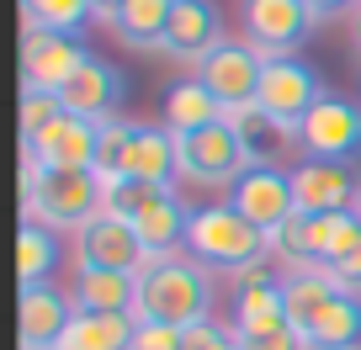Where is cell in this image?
Instances as JSON below:
<instances>
[{
    "label": "cell",
    "instance_id": "cell-1",
    "mask_svg": "<svg viewBox=\"0 0 361 350\" xmlns=\"http://www.w3.org/2000/svg\"><path fill=\"white\" fill-rule=\"evenodd\" d=\"M207 313H213V276H207V265L180 260V255H154L138 271V303H133L138 324L192 329Z\"/></svg>",
    "mask_w": 361,
    "mask_h": 350
},
{
    "label": "cell",
    "instance_id": "cell-2",
    "mask_svg": "<svg viewBox=\"0 0 361 350\" xmlns=\"http://www.w3.org/2000/svg\"><path fill=\"white\" fill-rule=\"evenodd\" d=\"M22 213L27 223H48V228H80L96 213H106V186L96 181V170H59V165H22Z\"/></svg>",
    "mask_w": 361,
    "mask_h": 350
},
{
    "label": "cell",
    "instance_id": "cell-3",
    "mask_svg": "<svg viewBox=\"0 0 361 350\" xmlns=\"http://www.w3.org/2000/svg\"><path fill=\"white\" fill-rule=\"evenodd\" d=\"M180 244L192 249V260L207 265V271L245 276V271H260L271 239L260 234L255 223H245L228 202H213V207H192V218H186V239H180Z\"/></svg>",
    "mask_w": 361,
    "mask_h": 350
},
{
    "label": "cell",
    "instance_id": "cell-4",
    "mask_svg": "<svg viewBox=\"0 0 361 350\" xmlns=\"http://www.w3.org/2000/svg\"><path fill=\"white\" fill-rule=\"evenodd\" d=\"M324 96H329V91H324V80H319L298 54H287V58H266V75H260L255 106H260V112H266L276 127H287V133L298 138L303 117L314 112Z\"/></svg>",
    "mask_w": 361,
    "mask_h": 350
},
{
    "label": "cell",
    "instance_id": "cell-5",
    "mask_svg": "<svg viewBox=\"0 0 361 350\" xmlns=\"http://www.w3.org/2000/svg\"><path fill=\"white\" fill-rule=\"evenodd\" d=\"M176 165H180V175L197 181V186H234L255 159L239 144L234 123L224 117V123H213V127H197V133L176 138Z\"/></svg>",
    "mask_w": 361,
    "mask_h": 350
},
{
    "label": "cell",
    "instance_id": "cell-6",
    "mask_svg": "<svg viewBox=\"0 0 361 350\" xmlns=\"http://www.w3.org/2000/svg\"><path fill=\"white\" fill-rule=\"evenodd\" d=\"M319 16L308 11V0H245V43L260 58H287L308 43Z\"/></svg>",
    "mask_w": 361,
    "mask_h": 350
},
{
    "label": "cell",
    "instance_id": "cell-7",
    "mask_svg": "<svg viewBox=\"0 0 361 350\" xmlns=\"http://www.w3.org/2000/svg\"><path fill=\"white\" fill-rule=\"evenodd\" d=\"M228 207H234L245 223H255L266 239L282 234V223L298 213L293 202V175L276 165H250L234 186H228Z\"/></svg>",
    "mask_w": 361,
    "mask_h": 350
},
{
    "label": "cell",
    "instance_id": "cell-8",
    "mask_svg": "<svg viewBox=\"0 0 361 350\" xmlns=\"http://www.w3.org/2000/svg\"><path fill=\"white\" fill-rule=\"evenodd\" d=\"M260 75H266V58L250 43H218L207 58H197V80L218 96L224 112H239V106H255Z\"/></svg>",
    "mask_w": 361,
    "mask_h": 350
},
{
    "label": "cell",
    "instance_id": "cell-9",
    "mask_svg": "<svg viewBox=\"0 0 361 350\" xmlns=\"http://www.w3.org/2000/svg\"><path fill=\"white\" fill-rule=\"evenodd\" d=\"M298 144H303L308 159H340V165H345V159H356V154H361V106L329 91L324 101L303 117Z\"/></svg>",
    "mask_w": 361,
    "mask_h": 350
},
{
    "label": "cell",
    "instance_id": "cell-10",
    "mask_svg": "<svg viewBox=\"0 0 361 350\" xmlns=\"http://www.w3.org/2000/svg\"><path fill=\"white\" fill-rule=\"evenodd\" d=\"M85 43H80L75 32H37V27H27L22 37V85L27 91H64L69 80L80 75V64H85Z\"/></svg>",
    "mask_w": 361,
    "mask_h": 350
},
{
    "label": "cell",
    "instance_id": "cell-11",
    "mask_svg": "<svg viewBox=\"0 0 361 350\" xmlns=\"http://www.w3.org/2000/svg\"><path fill=\"white\" fill-rule=\"evenodd\" d=\"M149 244L133 234V223H123V218L112 213H96L85 228L75 234V265H102V271H144L149 265Z\"/></svg>",
    "mask_w": 361,
    "mask_h": 350
},
{
    "label": "cell",
    "instance_id": "cell-12",
    "mask_svg": "<svg viewBox=\"0 0 361 350\" xmlns=\"http://www.w3.org/2000/svg\"><path fill=\"white\" fill-rule=\"evenodd\" d=\"M96 138H102V123L75 117V112H59L43 133L27 138V159L59 165V170H90L96 165Z\"/></svg>",
    "mask_w": 361,
    "mask_h": 350
},
{
    "label": "cell",
    "instance_id": "cell-13",
    "mask_svg": "<svg viewBox=\"0 0 361 350\" xmlns=\"http://www.w3.org/2000/svg\"><path fill=\"white\" fill-rule=\"evenodd\" d=\"M69 318H75V303L69 292L37 282V287H22V303H16V335H22V350H59Z\"/></svg>",
    "mask_w": 361,
    "mask_h": 350
},
{
    "label": "cell",
    "instance_id": "cell-14",
    "mask_svg": "<svg viewBox=\"0 0 361 350\" xmlns=\"http://www.w3.org/2000/svg\"><path fill=\"white\" fill-rule=\"evenodd\" d=\"M224 37V11H218L213 0H176V11H170V27H165V43L159 54H176V58H207Z\"/></svg>",
    "mask_w": 361,
    "mask_h": 350
},
{
    "label": "cell",
    "instance_id": "cell-15",
    "mask_svg": "<svg viewBox=\"0 0 361 350\" xmlns=\"http://www.w3.org/2000/svg\"><path fill=\"white\" fill-rule=\"evenodd\" d=\"M293 202L298 213H345L356 202V181L340 159H303L293 170Z\"/></svg>",
    "mask_w": 361,
    "mask_h": 350
},
{
    "label": "cell",
    "instance_id": "cell-16",
    "mask_svg": "<svg viewBox=\"0 0 361 350\" xmlns=\"http://www.w3.org/2000/svg\"><path fill=\"white\" fill-rule=\"evenodd\" d=\"M123 75H117L106 58L90 54L85 64H80V75L69 80L64 91H59V101H64V112L75 117H90V123H106V117H117V101H123Z\"/></svg>",
    "mask_w": 361,
    "mask_h": 350
},
{
    "label": "cell",
    "instance_id": "cell-17",
    "mask_svg": "<svg viewBox=\"0 0 361 350\" xmlns=\"http://www.w3.org/2000/svg\"><path fill=\"white\" fill-rule=\"evenodd\" d=\"M287 287L266 271H245L234 287V329L239 335H266V329H287Z\"/></svg>",
    "mask_w": 361,
    "mask_h": 350
},
{
    "label": "cell",
    "instance_id": "cell-18",
    "mask_svg": "<svg viewBox=\"0 0 361 350\" xmlns=\"http://www.w3.org/2000/svg\"><path fill=\"white\" fill-rule=\"evenodd\" d=\"M69 303H75V313H133L138 276L133 271H102V265H75Z\"/></svg>",
    "mask_w": 361,
    "mask_h": 350
},
{
    "label": "cell",
    "instance_id": "cell-19",
    "mask_svg": "<svg viewBox=\"0 0 361 350\" xmlns=\"http://www.w3.org/2000/svg\"><path fill=\"white\" fill-rule=\"evenodd\" d=\"M308 350H361V292H335L324 313L303 329Z\"/></svg>",
    "mask_w": 361,
    "mask_h": 350
},
{
    "label": "cell",
    "instance_id": "cell-20",
    "mask_svg": "<svg viewBox=\"0 0 361 350\" xmlns=\"http://www.w3.org/2000/svg\"><path fill=\"white\" fill-rule=\"evenodd\" d=\"M224 106H218V96L207 91L202 80H176L165 91V127L176 138H186V133H197V127H213V123H224Z\"/></svg>",
    "mask_w": 361,
    "mask_h": 350
},
{
    "label": "cell",
    "instance_id": "cell-21",
    "mask_svg": "<svg viewBox=\"0 0 361 350\" xmlns=\"http://www.w3.org/2000/svg\"><path fill=\"white\" fill-rule=\"evenodd\" d=\"M186 218H192V207L180 202L176 192H159L149 207H138V218H133V234L149 244V255H176V244L186 239Z\"/></svg>",
    "mask_w": 361,
    "mask_h": 350
},
{
    "label": "cell",
    "instance_id": "cell-22",
    "mask_svg": "<svg viewBox=\"0 0 361 350\" xmlns=\"http://www.w3.org/2000/svg\"><path fill=\"white\" fill-rule=\"evenodd\" d=\"M170 11H176V0H123L106 16V27L128 48H159L165 43V27H170Z\"/></svg>",
    "mask_w": 361,
    "mask_h": 350
},
{
    "label": "cell",
    "instance_id": "cell-23",
    "mask_svg": "<svg viewBox=\"0 0 361 350\" xmlns=\"http://www.w3.org/2000/svg\"><path fill=\"white\" fill-rule=\"evenodd\" d=\"M133 313H75L59 350H133Z\"/></svg>",
    "mask_w": 361,
    "mask_h": 350
},
{
    "label": "cell",
    "instance_id": "cell-24",
    "mask_svg": "<svg viewBox=\"0 0 361 350\" xmlns=\"http://www.w3.org/2000/svg\"><path fill=\"white\" fill-rule=\"evenodd\" d=\"M128 175H133V181L170 186V175H180V165H176V133H170V127H144V123H133Z\"/></svg>",
    "mask_w": 361,
    "mask_h": 350
},
{
    "label": "cell",
    "instance_id": "cell-25",
    "mask_svg": "<svg viewBox=\"0 0 361 350\" xmlns=\"http://www.w3.org/2000/svg\"><path fill=\"white\" fill-rule=\"evenodd\" d=\"M54 271H59L54 228H48V223H22V234H16V276H22V287L48 282Z\"/></svg>",
    "mask_w": 361,
    "mask_h": 350
},
{
    "label": "cell",
    "instance_id": "cell-26",
    "mask_svg": "<svg viewBox=\"0 0 361 350\" xmlns=\"http://www.w3.org/2000/svg\"><path fill=\"white\" fill-rule=\"evenodd\" d=\"M282 287H287V318H293V329H298V335H303V329L314 324L319 313H324V303L340 292V287L329 282L324 271H293Z\"/></svg>",
    "mask_w": 361,
    "mask_h": 350
},
{
    "label": "cell",
    "instance_id": "cell-27",
    "mask_svg": "<svg viewBox=\"0 0 361 350\" xmlns=\"http://www.w3.org/2000/svg\"><path fill=\"white\" fill-rule=\"evenodd\" d=\"M128 149H133V123L106 117V123H102V138H96V165H90L102 186L128 181Z\"/></svg>",
    "mask_w": 361,
    "mask_h": 350
},
{
    "label": "cell",
    "instance_id": "cell-28",
    "mask_svg": "<svg viewBox=\"0 0 361 350\" xmlns=\"http://www.w3.org/2000/svg\"><path fill=\"white\" fill-rule=\"evenodd\" d=\"M228 123H234V133H239V144L250 149V159L255 165H271L266 154H276V144H287V127H276L260 106H239V112H228Z\"/></svg>",
    "mask_w": 361,
    "mask_h": 350
},
{
    "label": "cell",
    "instance_id": "cell-29",
    "mask_svg": "<svg viewBox=\"0 0 361 350\" xmlns=\"http://www.w3.org/2000/svg\"><path fill=\"white\" fill-rule=\"evenodd\" d=\"M90 11H96L90 0H27V27H37V32H75V27H85Z\"/></svg>",
    "mask_w": 361,
    "mask_h": 350
},
{
    "label": "cell",
    "instance_id": "cell-30",
    "mask_svg": "<svg viewBox=\"0 0 361 350\" xmlns=\"http://www.w3.org/2000/svg\"><path fill=\"white\" fill-rule=\"evenodd\" d=\"M59 112H64V101H59L54 91H27V85H22V138L43 133Z\"/></svg>",
    "mask_w": 361,
    "mask_h": 350
},
{
    "label": "cell",
    "instance_id": "cell-31",
    "mask_svg": "<svg viewBox=\"0 0 361 350\" xmlns=\"http://www.w3.org/2000/svg\"><path fill=\"white\" fill-rule=\"evenodd\" d=\"M186 350H245L239 345V329L234 324H213V318H202V324L186 329Z\"/></svg>",
    "mask_w": 361,
    "mask_h": 350
},
{
    "label": "cell",
    "instance_id": "cell-32",
    "mask_svg": "<svg viewBox=\"0 0 361 350\" xmlns=\"http://www.w3.org/2000/svg\"><path fill=\"white\" fill-rule=\"evenodd\" d=\"M133 350H186V329H176V324H138L133 329Z\"/></svg>",
    "mask_w": 361,
    "mask_h": 350
},
{
    "label": "cell",
    "instance_id": "cell-33",
    "mask_svg": "<svg viewBox=\"0 0 361 350\" xmlns=\"http://www.w3.org/2000/svg\"><path fill=\"white\" fill-rule=\"evenodd\" d=\"M239 345H245V350H308L293 324H287V329H266V335H239Z\"/></svg>",
    "mask_w": 361,
    "mask_h": 350
},
{
    "label": "cell",
    "instance_id": "cell-34",
    "mask_svg": "<svg viewBox=\"0 0 361 350\" xmlns=\"http://www.w3.org/2000/svg\"><path fill=\"white\" fill-rule=\"evenodd\" d=\"M324 276H329V282L340 287V292H361V244L350 249L345 260H335V265H329Z\"/></svg>",
    "mask_w": 361,
    "mask_h": 350
},
{
    "label": "cell",
    "instance_id": "cell-35",
    "mask_svg": "<svg viewBox=\"0 0 361 350\" xmlns=\"http://www.w3.org/2000/svg\"><path fill=\"white\" fill-rule=\"evenodd\" d=\"M361 0H308V11L319 16V22H324V16H340V11H356Z\"/></svg>",
    "mask_w": 361,
    "mask_h": 350
},
{
    "label": "cell",
    "instance_id": "cell-36",
    "mask_svg": "<svg viewBox=\"0 0 361 350\" xmlns=\"http://www.w3.org/2000/svg\"><path fill=\"white\" fill-rule=\"evenodd\" d=\"M90 6H96V16H102V22H106V16H112L117 6H123V0H90Z\"/></svg>",
    "mask_w": 361,
    "mask_h": 350
},
{
    "label": "cell",
    "instance_id": "cell-37",
    "mask_svg": "<svg viewBox=\"0 0 361 350\" xmlns=\"http://www.w3.org/2000/svg\"><path fill=\"white\" fill-rule=\"evenodd\" d=\"M350 43H356V54H361V6H356V22H350Z\"/></svg>",
    "mask_w": 361,
    "mask_h": 350
},
{
    "label": "cell",
    "instance_id": "cell-38",
    "mask_svg": "<svg viewBox=\"0 0 361 350\" xmlns=\"http://www.w3.org/2000/svg\"><path fill=\"white\" fill-rule=\"evenodd\" d=\"M350 207H356V218H361V181H356V202H350Z\"/></svg>",
    "mask_w": 361,
    "mask_h": 350
},
{
    "label": "cell",
    "instance_id": "cell-39",
    "mask_svg": "<svg viewBox=\"0 0 361 350\" xmlns=\"http://www.w3.org/2000/svg\"><path fill=\"white\" fill-rule=\"evenodd\" d=\"M22 6H27V0H22Z\"/></svg>",
    "mask_w": 361,
    "mask_h": 350
}]
</instances>
